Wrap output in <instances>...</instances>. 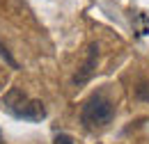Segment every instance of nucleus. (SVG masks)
Segmentation results:
<instances>
[{
	"instance_id": "1",
	"label": "nucleus",
	"mask_w": 149,
	"mask_h": 144,
	"mask_svg": "<svg viewBox=\"0 0 149 144\" xmlns=\"http://www.w3.org/2000/svg\"><path fill=\"white\" fill-rule=\"evenodd\" d=\"M0 105L5 112H9L12 117L23 119V121H41L46 117V108L41 101L30 98L21 87H9V91L2 96Z\"/></svg>"
},
{
	"instance_id": "2",
	"label": "nucleus",
	"mask_w": 149,
	"mask_h": 144,
	"mask_svg": "<svg viewBox=\"0 0 149 144\" xmlns=\"http://www.w3.org/2000/svg\"><path fill=\"white\" fill-rule=\"evenodd\" d=\"M112 119H115V103L106 94H92L80 108V121L85 128H103Z\"/></svg>"
},
{
	"instance_id": "3",
	"label": "nucleus",
	"mask_w": 149,
	"mask_h": 144,
	"mask_svg": "<svg viewBox=\"0 0 149 144\" xmlns=\"http://www.w3.org/2000/svg\"><path fill=\"white\" fill-rule=\"evenodd\" d=\"M96 62H99V46H96V44H90V48H87V57H85L83 66L78 69V73L74 75V82H76V85H85V82L90 80V75H92L94 69H96Z\"/></svg>"
},
{
	"instance_id": "4",
	"label": "nucleus",
	"mask_w": 149,
	"mask_h": 144,
	"mask_svg": "<svg viewBox=\"0 0 149 144\" xmlns=\"http://www.w3.org/2000/svg\"><path fill=\"white\" fill-rule=\"evenodd\" d=\"M0 57H2V60H5V62H7L9 66H12V69H19V62H16L14 57H12V53L7 51V46H5L2 41H0Z\"/></svg>"
},
{
	"instance_id": "5",
	"label": "nucleus",
	"mask_w": 149,
	"mask_h": 144,
	"mask_svg": "<svg viewBox=\"0 0 149 144\" xmlns=\"http://www.w3.org/2000/svg\"><path fill=\"white\" fill-rule=\"evenodd\" d=\"M55 144H74V140H71V135L60 133V135H55Z\"/></svg>"
},
{
	"instance_id": "6",
	"label": "nucleus",
	"mask_w": 149,
	"mask_h": 144,
	"mask_svg": "<svg viewBox=\"0 0 149 144\" xmlns=\"http://www.w3.org/2000/svg\"><path fill=\"white\" fill-rule=\"evenodd\" d=\"M0 137H2V135H0Z\"/></svg>"
}]
</instances>
